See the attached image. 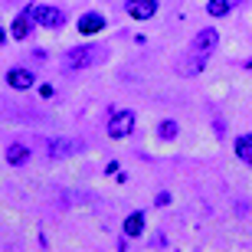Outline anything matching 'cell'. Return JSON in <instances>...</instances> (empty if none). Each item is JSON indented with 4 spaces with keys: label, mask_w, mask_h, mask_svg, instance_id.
<instances>
[{
    "label": "cell",
    "mask_w": 252,
    "mask_h": 252,
    "mask_svg": "<svg viewBox=\"0 0 252 252\" xmlns=\"http://www.w3.org/2000/svg\"><path fill=\"white\" fill-rule=\"evenodd\" d=\"M102 59H105V49H98V46H72L69 53H65L63 65L69 69V72H82V69L102 63Z\"/></svg>",
    "instance_id": "1"
},
{
    "label": "cell",
    "mask_w": 252,
    "mask_h": 252,
    "mask_svg": "<svg viewBox=\"0 0 252 252\" xmlns=\"http://www.w3.org/2000/svg\"><path fill=\"white\" fill-rule=\"evenodd\" d=\"M131 131H134V112H131V108H125V112H115L112 118H108V138L122 141V138H128Z\"/></svg>",
    "instance_id": "2"
},
{
    "label": "cell",
    "mask_w": 252,
    "mask_h": 252,
    "mask_svg": "<svg viewBox=\"0 0 252 252\" xmlns=\"http://www.w3.org/2000/svg\"><path fill=\"white\" fill-rule=\"evenodd\" d=\"M33 23H36V7L20 10L17 17H13V23H10V33H13V39H27L30 30H33Z\"/></svg>",
    "instance_id": "3"
},
{
    "label": "cell",
    "mask_w": 252,
    "mask_h": 252,
    "mask_svg": "<svg viewBox=\"0 0 252 252\" xmlns=\"http://www.w3.org/2000/svg\"><path fill=\"white\" fill-rule=\"evenodd\" d=\"M216 43H220V33H216L213 27H203V30L193 36L190 49H193V53H200V56H210V53L216 49Z\"/></svg>",
    "instance_id": "4"
},
{
    "label": "cell",
    "mask_w": 252,
    "mask_h": 252,
    "mask_svg": "<svg viewBox=\"0 0 252 252\" xmlns=\"http://www.w3.org/2000/svg\"><path fill=\"white\" fill-rule=\"evenodd\" d=\"M65 23V13L59 7H36V27H43V30H59Z\"/></svg>",
    "instance_id": "5"
},
{
    "label": "cell",
    "mask_w": 252,
    "mask_h": 252,
    "mask_svg": "<svg viewBox=\"0 0 252 252\" xmlns=\"http://www.w3.org/2000/svg\"><path fill=\"white\" fill-rule=\"evenodd\" d=\"M206 59L210 56H200V53H193V49H187V53H184V56L177 59V72L180 75H196V72H203V65H206Z\"/></svg>",
    "instance_id": "6"
},
{
    "label": "cell",
    "mask_w": 252,
    "mask_h": 252,
    "mask_svg": "<svg viewBox=\"0 0 252 252\" xmlns=\"http://www.w3.org/2000/svg\"><path fill=\"white\" fill-rule=\"evenodd\" d=\"M125 10L131 20H151L158 13V0H125Z\"/></svg>",
    "instance_id": "7"
},
{
    "label": "cell",
    "mask_w": 252,
    "mask_h": 252,
    "mask_svg": "<svg viewBox=\"0 0 252 252\" xmlns=\"http://www.w3.org/2000/svg\"><path fill=\"white\" fill-rule=\"evenodd\" d=\"M33 82H36V75L30 72V69H20V65H13L7 72V85L10 89H17V92H27V89H33Z\"/></svg>",
    "instance_id": "8"
},
{
    "label": "cell",
    "mask_w": 252,
    "mask_h": 252,
    "mask_svg": "<svg viewBox=\"0 0 252 252\" xmlns=\"http://www.w3.org/2000/svg\"><path fill=\"white\" fill-rule=\"evenodd\" d=\"M102 30H105V17L98 13V10H89V13L79 17V33L92 36V33H102Z\"/></svg>",
    "instance_id": "9"
},
{
    "label": "cell",
    "mask_w": 252,
    "mask_h": 252,
    "mask_svg": "<svg viewBox=\"0 0 252 252\" xmlns=\"http://www.w3.org/2000/svg\"><path fill=\"white\" fill-rule=\"evenodd\" d=\"M3 158H7L10 167H23V164L30 160V148L23 144V141H13V144L7 148V154H3Z\"/></svg>",
    "instance_id": "10"
},
{
    "label": "cell",
    "mask_w": 252,
    "mask_h": 252,
    "mask_svg": "<svg viewBox=\"0 0 252 252\" xmlns=\"http://www.w3.org/2000/svg\"><path fill=\"white\" fill-rule=\"evenodd\" d=\"M239 3H243V0H210V3H206V13H210V17H226V13L236 10Z\"/></svg>",
    "instance_id": "11"
},
{
    "label": "cell",
    "mask_w": 252,
    "mask_h": 252,
    "mask_svg": "<svg viewBox=\"0 0 252 252\" xmlns=\"http://www.w3.org/2000/svg\"><path fill=\"white\" fill-rule=\"evenodd\" d=\"M144 233V213H131L128 220H125V236H128V239H134V236H141Z\"/></svg>",
    "instance_id": "12"
},
{
    "label": "cell",
    "mask_w": 252,
    "mask_h": 252,
    "mask_svg": "<svg viewBox=\"0 0 252 252\" xmlns=\"http://www.w3.org/2000/svg\"><path fill=\"white\" fill-rule=\"evenodd\" d=\"M158 134H160V141H174L177 138V122H174V118H164V122L158 125Z\"/></svg>",
    "instance_id": "13"
},
{
    "label": "cell",
    "mask_w": 252,
    "mask_h": 252,
    "mask_svg": "<svg viewBox=\"0 0 252 252\" xmlns=\"http://www.w3.org/2000/svg\"><path fill=\"white\" fill-rule=\"evenodd\" d=\"M236 154L243 160L252 158V134H239V138H236Z\"/></svg>",
    "instance_id": "14"
},
{
    "label": "cell",
    "mask_w": 252,
    "mask_h": 252,
    "mask_svg": "<svg viewBox=\"0 0 252 252\" xmlns=\"http://www.w3.org/2000/svg\"><path fill=\"white\" fill-rule=\"evenodd\" d=\"M154 203H158V206H170V193H167V190H164V193H158V200H154Z\"/></svg>",
    "instance_id": "15"
},
{
    "label": "cell",
    "mask_w": 252,
    "mask_h": 252,
    "mask_svg": "<svg viewBox=\"0 0 252 252\" xmlns=\"http://www.w3.org/2000/svg\"><path fill=\"white\" fill-rule=\"evenodd\" d=\"M3 39H7V33H3V27H0V43H3Z\"/></svg>",
    "instance_id": "16"
},
{
    "label": "cell",
    "mask_w": 252,
    "mask_h": 252,
    "mask_svg": "<svg viewBox=\"0 0 252 252\" xmlns=\"http://www.w3.org/2000/svg\"><path fill=\"white\" fill-rule=\"evenodd\" d=\"M246 69H252V59H249V63H246Z\"/></svg>",
    "instance_id": "17"
},
{
    "label": "cell",
    "mask_w": 252,
    "mask_h": 252,
    "mask_svg": "<svg viewBox=\"0 0 252 252\" xmlns=\"http://www.w3.org/2000/svg\"><path fill=\"white\" fill-rule=\"evenodd\" d=\"M246 164H249V167H252V158H249V160H246Z\"/></svg>",
    "instance_id": "18"
}]
</instances>
